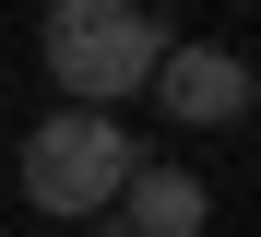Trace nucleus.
I'll return each mask as SVG.
<instances>
[{"instance_id": "nucleus-1", "label": "nucleus", "mask_w": 261, "mask_h": 237, "mask_svg": "<svg viewBox=\"0 0 261 237\" xmlns=\"http://www.w3.org/2000/svg\"><path fill=\"white\" fill-rule=\"evenodd\" d=\"M36 60H48L60 107H119V95H143L154 60H166V24L143 0H48V24H36Z\"/></svg>"}, {"instance_id": "nucleus-2", "label": "nucleus", "mask_w": 261, "mask_h": 237, "mask_svg": "<svg viewBox=\"0 0 261 237\" xmlns=\"http://www.w3.org/2000/svg\"><path fill=\"white\" fill-rule=\"evenodd\" d=\"M130 166H143V154H130V130L107 107H48V119L24 130V202L48 214V225H95Z\"/></svg>"}, {"instance_id": "nucleus-3", "label": "nucleus", "mask_w": 261, "mask_h": 237, "mask_svg": "<svg viewBox=\"0 0 261 237\" xmlns=\"http://www.w3.org/2000/svg\"><path fill=\"white\" fill-rule=\"evenodd\" d=\"M249 60H226V47H166L154 60V107L178 119V130H226V119H249Z\"/></svg>"}, {"instance_id": "nucleus-4", "label": "nucleus", "mask_w": 261, "mask_h": 237, "mask_svg": "<svg viewBox=\"0 0 261 237\" xmlns=\"http://www.w3.org/2000/svg\"><path fill=\"white\" fill-rule=\"evenodd\" d=\"M119 214H130V237H202L214 225V190L190 166H130L119 178Z\"/></svg>"}, {"instance_id": "nucleus-5", "label": "nucleus", "mask_w": 261, "mask_h": 237, "mask_svg": "<svg viewBox=\"0 0 261 237\" xmlns=\"http://www.w3.org/2000/svg\"><path fill=\"white\" fill-rule=\"evenodd\" d=\"M107 237H130V225H107Z\"/></svg>"}]
</instances>
